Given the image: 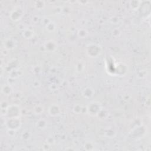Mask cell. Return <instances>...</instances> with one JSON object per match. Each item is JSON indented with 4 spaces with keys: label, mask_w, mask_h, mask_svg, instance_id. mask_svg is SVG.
Segmentation results:
<instances>
[{
    "label": "cell",
    "mask_w": 151,
    "mask_h": 151,
    "mask_svg": "<svg viewBox=\"0 0 151 151\" xmlns=\"http://www.w3.org/2000/svg\"><path fill=\"white\" fill-rule=\"evenodd\" d=\"M89 104H90L87 107V110H88L89 114L93 116H96L100 112L101 110V107L99 103L93 101Z\"/></svg>",
    "instance_id": "1"
}]
</instances>
